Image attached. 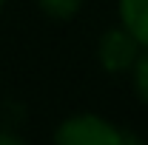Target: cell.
I'll list each match as a JSON object with an SVG mask.
<instances>
[{"label": "cell", "instance_id": "cell-7", "mask_svg": "<svg viewBox=\"0 0 148 145\" xmlns=\"http://www.w3.org/2000/svg\"><path fill=\"white\" fill-rule=\"evenodd\" d=\"M123 145H148V142L143 140V137H140V134H137V131L125 128V142H123Z\"/></svg>", "mask_w": 148, "mask_h": 145}, {"label": "cell", "instance_id": "cell-3", "mask_svg": "<svg viewBox=\"0 0 148 145\" xmlns=\"http://www.w3.org/2000/svg\"><path fill=\"white\" fill-rule=\"evenodd\" d=\"M117 23L148 49V0H117Z\"/></svg>", "mask_w": 148, "mask_h": 145}, {"label": "cell", "instance_id": "cell-1", "mask_svg": "<svg viewBox=\"0 0 148 145\" xmlns=\"http://www.w3.org/2000/svg\"><path fill=\"white\" fill-rule=\"evenodd\" d=\"M125 128L97 111L66 114L51 128V145H123Z\"/></svg>", "mask_w": 148, "mask_h": 145}, {"label": "cell", "instance_id": "cell-2", "mask_svg": "<svg viewBox=\"0 0 148 145\" xmlns=\"http://www.w3.org/2000/svg\"><path fill=\"white\" fill-rule=\"evenodd\" d=\"M140 51H143V46L117 23V26H108L103 34L97 37L94 60H97V66L106 74L123 77V74L131 71V66H134V60L140 57Z\"/></svg>", "mask_w": 148, "mask_h": 145}, {"label": "cell", "instance_id": "cell-8", "mask_svg": "<svg viewBox=\"0 0 148 145\" xmlns=\"http://www.w3.org/2000/svg\"><path fill=\"white\" fill-rule=\"evenodd\" d=\"M3 9H6V0H0V14H3Z\"/></svg>", "mask_w": 148, "mask_h": 145}, {"label": "cell", "instance_id": "cell-6", "mask_svg": "<svg viewBox=\"0 0 148 145\" xmlns=\"http://www.w3.org/2000/svg\"><path fill=\"white\" fill-rule=\"evenodd\" d=\"M0 145H32L20 131H14V128L9 125H0Z\"/></svg>", "mask_w": 148, "mask_h": 145}, {"label": "cell", "instance_id": "cell-5", "mask_svg": "<svg viewBox=\"0 0 148 145\" xmlns=\"http://www.w3.org/2000/svg\"><path fill=\"white\" fill-rule=\"evenodd\" d=\"M125 77H128V83H131V91H134L137 103L148 108V49L140 51V57L134 60V66H131V71Z\"/></svg>", "mask_w": 148, "mask_h": 145}, {"label": "cell", "instance_id": "cell-4", "mask_svg": "<svg viewBox=\"0 0 148 145\" xmlns=\"http://www.w3.org/2000/svg\"><path fill=\"white\" fill-rule=\"evenodd\" d=\"M34 3H37V9H40V14L54 20V23H69V20H74L83 12V6H86V0H34Z\"/></svg>", "mask_w": 148, "mask_h": 145}]
</instances>
